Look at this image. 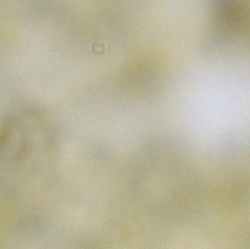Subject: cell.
<instances>
[{"label": "cell", "mask_w": 250, "mask_h": 249, "mask_svg": "<svg viewBox=\"0 0 250 249\" xmlns=\"http://www.w3.org/2000/svg\"><path fill=\"white\" fill-rule=\"evenodd\" d=\"M51 133L42 112L23 108L8 113L0 122V181L15 189L32 186L52 156Z\"/></svg>", "instance_id": "1"}]
</instances>
